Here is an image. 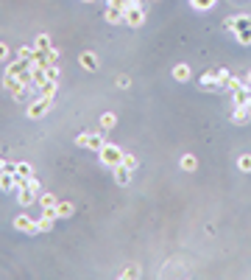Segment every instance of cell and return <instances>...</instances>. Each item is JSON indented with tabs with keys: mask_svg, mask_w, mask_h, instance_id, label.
<instances>
[{
	"mask_svg": "<svg viewBox=\"0 0 251 280\" xmlns=\"http://www.w3.org/2000/svg\"><path fill=\"white\" fill-rule=\"evenodd\" d=\"M112 171H115V182H117V185H129V182H131V168H126L123 163L115 165Z\"/></svg>",
	"mask_w": 251,
	"mask_h": 280,
	"instance_id": "10",
	"label": "cell"
},
{
	"mask_svg": "<svg viewBox=\"0 0 251 280\" xmlns=\"http://www.w3.org/2000/svg\"><path fill=\"white\" fill-rule=\"evenodd\" d=\"M123 165H126V168H131V171H134V168H137V157H134V154H129V152H126V154H123Z\"/></svg>",
	"mask_w": 251,
	"mask_h": 280,
	"instance_id": "29",
	"label": "cell"
},
{
	"mask_svg": "<svg viewBox=\"0 0 251 280\" xmlns=\"http://www.w3.org/2000/svg\"><path fill=\"white\" fill-rule=\"evenodd\" d=\"M53 222H56V219H51V216H39V219H37V224H39V233H47V230L53 227Z\"/></svg>",
	"mask_w": 251,
	"mask_h": 280,
	"instance_id": "26",
	"label": "cell"
},
{
	"mask_svg": "<svg viewBox=\"0 0 251 280\" xmlns=\"http://www.w3.org/2000/svg\"><path fill=\"white\" fill-rule=\"evenodd\" d=\"M201 87H204V90H220L223 84L218 81V73H215V70H209L204 79H201Z\"/></svg>",
	"mask_w": 251,
	"mask_h": 280,
	"instance_id": "14",
	"label": "cell"
},
{
	"mask_svg": "<svg viewBox=\"0 0 251 280\" xmlns=\"http://www.w3.org/2000/svg\"><path fill=\"white\" fill-rule=\"evenodd\" d=\"M117 87H120V90H126V87H131V84H129V79H126V76H120V79H117Z\"/></svg>",
	"mask_w": 251,
	"mask_h": 280,
	"instance_id": "34",
	"label": "cell"
},
{
	"mask_svg": "<svg viewBox=\"0 0 251 280\" xmlns=\"http://www.w3.org/2000/svg\"><path fill=\"white\" fill-rule=\"evenodd\" d=\"M104 135L101 132H92V135H87V132H81L79 138H76V146L79 148H89V152H101L104 148Z\"/></svg>",
	"mask_w": 251,
	"mask_h": 280,
	"instance_id": "4",
	"label": "cell"
},
{
	"mask_svg": "<svg viewBox=\"0 0 251 280\" xmlns=\"http://www.w3.org/2000/svg\"><path fill=\"white\" fill-rule=\"evenodd\" d=\"M47 81H59V68L56 64H47Z\"/></svg>",
	"mask_w": 251,
	"mask_h": 280,
	"instance_id": "30",
	"label": "cell"
},
{
	"mask_svg": "<svg viewBox=\"0 0 251 280\" xmlns=\"http://www.w3.org/2000/svg\"><path fill=\"white\" fill-rule=\"evenodd\" d=\"M123 14H126V26H131V28H140L142 23H145V9H142V3L126 6Z\"/></svg>",
	"mask_w": 251,
	"mask_h": 280,
	"instance_id": "5",
	"label": "cell"
},
{
	"mask_svg": "<svg viewBox=\"0 0 251 280\" xmlns=\"http://www.w3.org/2000/svg\"><path fill=\"white\" fill-rule=\"evenodd\" d=\"M59 90V81H45V84L39 87V95H45V98H53Z\"/></svg>",
	"mask_w": 251,
	"mask_h": 280,
	"instance_id": "19",
	"label": "cell"
},
{
	"mask_svg": "<svg viewBox=\"0 0 251 280\" xmlns=\"http://www.w3.org/2000/svg\"><path fill=\"white\" fill-rule=\"evenodd\" d=\"M104 17H106V23H112V26H120V23H126L123 9H115V6H106Z\"/></svg>",
	"mask_w": 251,
	"mask_h": 280,
	"instance_id": "9",
	"label": "cell"
},
{
	"mask_svg": "<svg viewBox=\"0 0 251 280\" xmlns=\"http://www.w3.org/2000/svg\"><path fill=\"white\" fill-rule=\"evenodd\" d=\"M115 123H117L115 112H104V115H101V129H112Z\"/></svg>",
	"mask_w": 251,
	"mask_h": 280,
	"instance_id": "22",
	"label": "cell"
},
{
	"mask_svg": "<svg viewBox=\"0 0 251 280\" xmlns=\"http://www.w3.org/2000/svg\"><path fill=\"white\" fill-rule=\"evenodd\" d=\"M28 185H31L34 190H37V193H42V185H39V182H37V180H34V177H31V180H28Z\"/></svg>",
	"mask_w": 251,
	"mask_h": 280,
	"instance_id": "35",
	"label": "cell"
},
{
	"mask_svg": "<svg viewBox=\"0 0 251 280\" xmlns=\"http://www.w3.org/2000/svg\"><path fill=\"white\" fill-rule=\"evenodd\" d=\"M240 87H246V81H243L240 76H229V81H226V90L235 93V90H240Z\"/></svg>",
	"mask_w": 251,
	"mask_h": 280,
	"instance_id": "21",
	"label": "cell"
},
{
	"mask_svg": "<svg viewBox=\"0 0 251 280\" xmlns=\"http://www.w3.org/2000/svg\"><path fill=\"white\" fill-rule=\"evenodd\" d=\"M123 148L120 146H115V143H104V148L98 152V157H101V163L106 165V168H115V165H120L123 163Z\"/></svg>",
	"mask_w": 251,
	"mask_h": 280,
	"instance_id": "2",
	"label": "cell"
},
{
	"mask_svg": "<svg viewBox=\"0 0 251 280\" xmlns=\"http://www.w3.org/2000/svg\"><path fill=\"white\" fill-rule=\"evenodd\" d=\"M79 62H81L84 70H98V56H95L92 51H84L81 56H79Z\"/></svg>",
	"mask_w": 251,
	"mask_h": 280,
	"instance_id": "12",
	"label": "cell"
},
{
	"mask_svg": "<svg viewBox=\"0 0 251 280\" xmlns=\"http://www.w3.org/2000/svg\"><path fill=\"white\" fill-rule=\"evenodd\" d=\"M51 106H53V98H45V95H39V98H34L31 104H28V118L31 121H39V118H45L47 112H51Z\"/></svg>",
	"mask_w": 251,
	"mask_h": 280,
	"instance_id": "3",
	"label": "cell"
},
{
	"mask_svg": "<svg viewBox=\"0 0 251 280\" xmlns=\"http://www.w3.org/2000/svg\"><path fill=\"white\" fill-rule=\"evenodd\" d=\"M14 174L28 177V180H31V177H34V165H31V163H17V171H14Z\"/></svg>",
	"mask_w": 251,
	"mask_h": 280,
	"instance_id": "25",
	"label": "cell"
},
{
	"mask_svg": "<svg viewBox=\"0 0 251 280\" xmlns=\"http://www.w3.org/2000/svg\"><path fill=\"white\" fill-rule=\"evenodd\" d=\"M73 202H64V199H59L56 202V213H59V219H67V216H73Z\"/></svg>",
	"mask_w": 251,
	"mask_h": 280,
	"instance_id": "16",
	"label": "cell"
},
{
	"mask_svg": "<svg viewBox=\"0 0 251 280\" xmlns=\"http://www.w3.org/2000/svg\"><path fill=\"white\" fill-rule=\"evenodd\" d=\"M6 59H9V45L0 42V62H6Z\"/></svg>",
	"mask_w": 251,
	"mask_h": 280,
	"instance_id": "33",
	"label": "cell"
},
{
	"mask_svg": "<svg viewBox=\"0 0 251 280\" xmlns=\"http://www.w3.org/2000/svg\"><path fill=\"white\" fill-rule=\"evenodd\" d=\"M173 79L176 81H190L193 79V70H190V64H176V68H173Z\"/></svg>",
	"mask_w": 251,
	"mask_h": 280,
	"instance_id": "13",
	"label": "cell"
},
{
	"mask_svg": "<svg viewBox=\"0 0 251 280\" xmlns=\"http://www.w3.org/2000/svg\"><path fill=\"white\" fill-rule=\"evenodd\" d=\"M34 53H37V48H34V45L17 48V59H26V62H34Z\"/></svg>",
	"mask_w": 251,
	"mask_h": 280,
	"instance_id": "18",
	"label": "cell"
},
{
	"mask_svg": "<svg viewBox=\"0 0 251 280\" xmlns=\"http://www.w3.org/2000/svg\"><path fill=\"white\" fill-rule=\"evenodd\" d=\"M182 168L184 171H195V168H198V160H195L193 154H184V157H182Z\"/></svg>",
	"mask_w": 251,
	"mask_h": 280,
	"instance_id": "23",
	"label": "cell"
},
{
	"mask_svg": "<svg viewBox=\"0 0 251 280\" xmlns=\"http://www.w3.org/2000/svg\"><path fill=\"white\" fill-rule=\"evenodd\" d=\"M84 3H92V0H84Z\"/></svg>",
	"mask_w": 251,
	"mask_h": 280,
	"instance_id": "37",
	"label": "cell"
},
{
	"mask_svg": "<svg viewBox=\"0 0 251 280\" xmlns=\"http://www.w3.org/2000/svg\"><path fill=\"white\" fill-rule=\"evenodd\" d=\"M14 230L28 233V235H37V233H39V224H37V219H31V216H26V213H20V216H14Z\"/></svg>",
	"mask_w": 251,
	"mask_h": 280,
	"instance_id": "6",
	"label": "cell"
},
{
	"mask_svg": "<svg viewBox=\"0 0 251 280\" xmlns=\"http://www.w3.org/2000/svg\"><path fill=\"white\" fill-rule=\"evenodd\" d=\"M226 28L235 34L240 45H251V14H232L226 17Z\"/></svg>",
	"mask_w": 251,
	"mask_h": 280,
	"instance_id": "1",
	"label": "cell"
},
{
	"mask_svg": "<svg viewBox=\"0 0 251 280\" xmlns=\"http://www.w3.org/2000/svg\"><path fill=\"white\" fill-rule=\"evenodd\" d=\"M232 101H235V106H248V110H251V90H248V87L235 90V93H232Z\"/></svg>",
	"mask_w": 251,
	"mask_h": 280,
	"instance_id": "8",
	"label": "cell"
},
{
	"mask_svg": "<svg viewBox=\"0 0 251 280\" xmlns=\"http://www.w3.org/2000/svg\"><path fill=\"white\" fill-rule=\"evenodd\" d=\"M246 87L251 90V70H248V76H246Z\"/></svg>",
	"mask_w": 251,
	"mask_h": 280,
	"instance_id": "36",
	"label": "cell"
},
{
	"mask_svg": "<svg viewBox=\"0 0 251 280\" xmlns=\"http://www.w3.org/2000/svg\"><path fill=\"white\" fill-rule=\"evenodd\" d=\"M34 48H37V51H42V53H47V51H51V37H47V34H39V37L37 39H34V42H31Z\"/></svg>",
	"mask_w": 251,
	"mask_h": 280,
	"instance_id": "17",
	"label": "cell"
},
{
	"mask_svg": "<svg viewBox=\"0 0 251 280\" xmlns=\"http://www.w3.org/2000/svg\"><path fill=\"white\" fill-rule=\"evenodd\" d=\"M232 121H235L237 126L248 123V121H251V110H248V106H235V112H232Z\"/></svg>",
	"mask_w": 251,
	"mask_h": 280,
	"instance_id": "11",
	"label": "cell"
},
{
	"mask_svg": "<svg viewBox=\"0 0 251 280\" xmlns=\"http://www.w3.org/2000/svg\"><path fill=\"white\" fill-rule=\"evenodd\" d=\"M17 202H20L22 207H28V205H34V202H39V193L31 185H22V188H17Z\"/></svg>",
	"mask_w": 251,
	"mask_h": 280,
	"instance_id": "7",
	"label": "cell"
},
{
	"mask_svg": "<svg viewBox=\"0 0 251 280\" xmlns=\"http://www.w3.org/2000/svg\"><path fill=\"white\" fill-rule=\"evenodd\" d=\"M120 277H126V280H134V277H140V266H126Z\"/></svg>",
	"mask_w": 251,
	"mask_h": 280,
	"instance_id": "28",
	"label": "cell"
},
{
	"mask_svg": "<svg viewBox=\"0 0 251 280\" xmlns=\"http://www.w3.org/2000/svg\"><path fill=\"white\" fill-rule=\"evenodd\" d=\"M56 59H59V51L51 48V51H47V64H56Z\"/></svg>",
	"mask_w": 251,
	"mask_h": 280,
	"instance_id": "32",
	"label": "cell"
},
{
	"mask_svg": "<svg viewBox=\"0 0 251 280\" xmlns=\"http://www.w3.org/2000/svg\"><path fill=\"white\" fill-rule=\"evenodd\" d=\"M17 188V177L11 171H0V190H14Z\"/></svg>",
	"mask_w": 251,
	"mask_h": 280,
	"instance_id": "15",
	"label": "cell"
},
{
	"mask_svg": "<svg viewBox=\"0 0 251 280\" xmlns=\"http://www.w3.org/2000/svg\"><path fill=\"white\" fill-rule=\"evenodd\" d=\"M215 3H218V0H190V6H193V9H198V11H209Z\"/></svg>",
	"mask_w": 251,
	"mask_h": 280,
	"instance_id": "24",
	"label": "cell"
},
{
	"mask_svg": "<svg viewBox=\"0 0 251 280\" xmlns=\"http://www.w3.org/2000/svg\"><path fill=\"white\" fill-rule=\"evenodd\" d=\"M237 168H240L243 174H251V154H240V157H237Z\"/></svg>",
	"mask_w": 251,
	"mask_h": 280,
	"instance_id": "20",
	"label": "cell"
},
{
	"mask_svg": "<svg viewBox=\"0 0 251 280\" xmlns=\"http://www.w3.org/2000/svg\"><path fill=\"white\" fill-rule=\"evenodd\" d=\"M56 196H53V193H39V205L42 207H56Z\"/></svg>",
	"mask_w": 251,
	"mask_h": 280,
	"instance_id": "27",
	"label": "cell"
},
{
	"mask_svg": "<svg viewBox=\"0 0 251 280\" xmlns=\"http://www.w3.org/2000/svg\"><path fill=\"white\" fill-rule=\"evenodd\" d=\"M215 73H218V81H220V84H223V87H226V81H229V76H232V73H229V70H226V68H220V70H215Z\"/></svg>",
	"mask_w": 251,
	"mask_h": 280,
	"instance_id": "31",
	"label": "cell"
}]
</instances>
